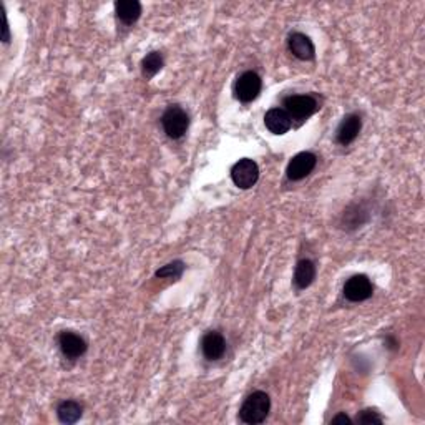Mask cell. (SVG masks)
Instances as JSON below:
<instances>
[{
  "label": "cell",
  "mask_w": 425,
  "mask_h": 425,
  "mask_svg": "<svg viewBox=\"0 0 425 425\" xmlns=\"http://www.w3.org/2000/svg\"><path fill=\"white\" fill-rule=\"evenodd\" d=\"M271 410V397L263 390H256L244 399L239 409V420L248 425L263 424Z\"/></svg>",
  "instance_id": "1"
},
{
  "label": "cell",
  "mask_w": 425,
  "mask_h": 425,
  "mask_svg": "<svg viewBox=\"0 0 425 425\" xmlns=\"http://www.w3.org/2000/svg\"><path fill=\"white\" fill-rule=\"evenodd\" d=\"M162 127L168 138L180 140L190 128V115L180 105H170L162 115Z\"/></svg>",
  "instance_id": "2"
},
{
  "label": "cell",
  "mask_w": 425,
  "mask_h": 425,
  "mask_svg": "<svg viewBox=\"0 0 425 425\" xmlns=\"http://www.w3.org/2000/svg\"><path fill=\"white\" fill-rule=\"evenodd\" d=\"M284 110L294 120L304 122L319 110L317 100L312 95H289L283 101Z\"/></svg>",
  "instance_id": "3"
},
{
  "label": "cell",
  "mask_w": 425,
  "mask_h": 425,
  "mask_svg": "<svg viewBox=\"0 0 425 425\" xmlns=\"http://www.w3.org/2000/svg\"><path fill=\"white\" fill-rule=\"evenodd\" d=\"M263 89V80L253 70L243 72L234 81V96L241 103H251L258 98Z\"/></svg>",
  "instance_id": "4"
},
{
  "label": "cell",
  "mask_w": 425,
  "mask_h": 425,
  "mask_svg": "<svg viewBox=\"0 0 425 425\" xmlns=\"http://www.w3.org/2000/svg\"><path fill=\"white\" fill-rule=\"evenodd\" d=\"M231 180L241 190H249L259 180V166L254 159L241 158L231 168Z\"/></svg>",
  "instance_id": "5"
},
{
  "label": "cell",
  "mask_w": 425,
  "mask_h": 425,
  "mask_svg": "<svg viewBox=\"0 0 425 425\" xmlns=\"http://www.w3.org/2000/svg\"><path fill=\"white\" fill-rule=\"evenodd\" d=\"M317 165V157L311 152H301L296 157L291 158L288 163L286 176L291 181H301L304 178L311 175L314 168Z\"/></svg>",
  "instance_id": "6"
},
{
  "label": "cell",
  "mask_w": 425,
  "mask_h": 425,
  "mask_svg": "<svg viewBox=\"0 0 425 425\" xmlns=\"http://www.w3.org/2000/svg\"><path fill=\"white\" fill-rule=\"evenodd\" d=\"M344 298L351 302H362L367 301L374 293V286H372L370 279L366 274H354L347 279L344 284Z\"/></svg>",
  "instance_id": "7"
},
{
  "label": "cell",
  "mask_w": 425,
  "mask_h": 425,
  "mask_svg": "<svg viewBox=\"0 0 425 425\" xmlns=\"http://www.w3.org/2000/svg\"><path fill=\"white\" fill-rule=\"evenodd\" d=\"M59 347L67 359L76 361L85 354L89 349V344L80 334H76L74 331H64L59 336Z\"/></svg>",
  "instance_id": "8"
},
{
  "label": "cell",
  "mask_w": 425,
  "mask_h": 425,
  "mask_svg": "<svg viewBox=\"0 0 425 425\" xmlns=\"http://www.w3.org/2000/svg\"><path fill=\"white\" fill-rule=\"evenodd\" d=\"M288 48L293 53V57H296L301 62H311L316 57V47H314L311 38L302 32L289 33Z\"/></svg>",
  "instance_id": "9"
},
{
  "label": "cell",
  "mask_w": 425,
  "mask_h": 425,
  "mask_svg": "<svg viewBox=\"0 0 425 425\" xmlns=\"http://www.w3.org/2000/svg\"><path fill=\"white\" fill-rule=\"evenodd\" d=\"M362 130V118L357 113H349L342 118L336 132V142L342 147H349L354 140L359 137Z\"/></svg>",
  "instance_id": "10"
},
{
  "label": "cell",
  "mask_w": 425,
  "mask_h": 425,
  "mask_svg": "<svg viewBox=\"0 0 425 425\" xmlns=\"http://www.w3.org/2000/svg\"><path fill=\"white\" fill-rule=\"evenodd\" d=\"M201 352L206 361L215 362L223 359L226 352V341L221 332L208 331L201 339Z\"/></svg>",
  "instance_id": "11"
},
{
  "label": "cell",
  "mask_w": 425,
  "mask_h": 425,
  "mask_svg": "<svg viewBox=\"0 0 425 425\" xmlns=\"http://www.w3.org/2000/svg\"><path fill=\"white\" fill-rule=\"evenodd\" d=\"M264 125L273 135H284L293 127V118L284 108H271L264 115Z\"/></svg>",
  "instance_id": "12"
},
{
  "label": "cell",
  "mask_w": 425,
  "mask_h": 425,
  "mask_svg": "<svg viewBox=\"0 0 425 425\" xmlns=\"http://www.w3.org/2000/svg\"><path fill=\"white\" fill-rule=\"evenodd\" d=\"M316 264L311 259H301L298 261L296 269H294V278L293 283L296 286L298 291H302V289H307L316 279Z\"/></svg>",
  "instance_id": "13"
},
{
  "label": "cell",
  "mask_w": 425,
  "mask_h": 425,
  "mask_svg": "<svg viewBox=\"0 0 425 425\" xmlns=\"http://www.w3.org/2000/svg\"><path fill=\"white\" fill-rule=\"evenodd\" d=\"M115 13L123 26H133L142 17V4L138 0H117Z\"/></svg>",
  "instance_id": "14"
},
{
  "label": "cell",
  "mask_w": 425,
  "mask_h": 425,
  "mask_svg": "<svg viewBox=\"0 0 425 425\" xmlns=\"http://www.w3.org/2000/svg\"><path fill=\"white\" fill-rule=\"evenodd\" d=\"M81 414H84V407L76 400H64L57 407V417H59L62 424L67 425L79 422L81 419Z\"/></svg>",
  "instance_id": "15"
},
{
  "label": "cell",
  "mask_w": 425,
  "mask_h": 425,
  "mask_svg": "<svg viewBox=\"0 0 425 425\" xmlns=\"http://www.w3.org/2000/svg\"><path fill=\"white\" fill-rule=\"evenodd\" d=\"M163 67H165V59H163V53L162 52H149L147 55L143 57L142 60V75L143 79L152 80L154 75L159 74L162 72Z\"/></svg>",
  "instance_id": "16"
},
{
  "label": "cell",
  "mask_w": 425,
  "mask_h": 425,
  "mask_svg": "<svg viewBox=\"0 0 425 425\" xmlns=\"http://www.w3.org/2000/svg\"><path fill=\"white\" fill-rule=\"evenodd\" d=\"M185 263L183 261H173V263H168L159 268L154 276L157 278H170V279H180L183 276V271H185Z\"/></svg>",
  "instance_id": "17"
},
{
  "label": "cell",
  "mask_w": 425,
  "mask_h": 425,
  "mask_svg": "<svg viewBox=\"0 0 425 425\" xmlns=\"http://www.w3.org/2000/svg\"><path fill=\"white\" fill-rule=\"evenodd\" d=\"M357 424H364V425H370V424H382L384 417L380 415L375 409H364L357 414L356 417Z\"/></svg>",
  "instance_id": "18"
},
{
  "label": "cell",
  "mask_w": 425,
  "mask_h": 425,
  "mask_svg": "<svg viewBox=\"0 0 425 425\" xmlns=\"http://www.w3.org/2000/svg\"><path fill=\"white\" fill-rule=\"evenodd\" d=\"M2 18H4V27H2L4 35H2V42H4V43H8V42H11V28H8V21H7L6 12H4Z\"/></svg>",
  "instance_id": "19"
},
{
  "label": "cell",
  "mask_w": 425,
  "mask_h": 425,
  "mask_svg": "<svg viewBox=\"0 0 425 425\" xmlns=\"http://www.w3.org/2000/svg\"><path fill=\"white\" fill-rule=\"evenodd\" d=\"M331 424H352V419L347 414H337L336 417L331 419Z\"/></svg>",
  "instance_id": "20"
},
{
  "label": "cell",
  "mask_w": 425,
  "mask_h": 425,
  "mask_svg": "<svg viewBox=\"0 0 425 425\" xmlns=\"http://www.w3.org/2000/svg\"><path fill=\"white\" fill-rule=\"evenodd\" d=\"M387 344H389V346H387L389 349H392V351H397V349H399V342L395 341L392 336H389V337H387Z\"/></svg>",
  "instance_id": "21"
}]
</instances>
